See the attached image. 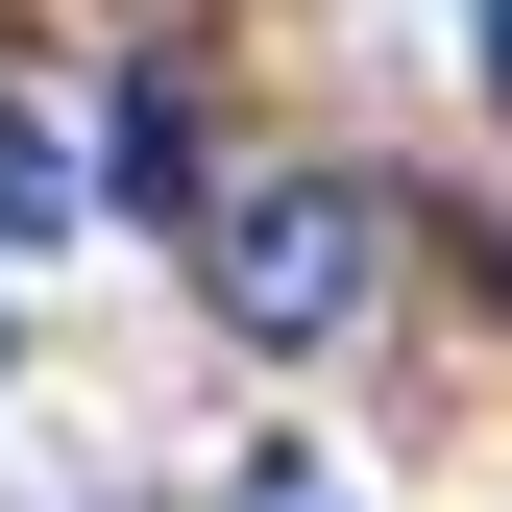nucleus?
Listing matches in <instances>:
<instances>
[{
    "mask_svg": "<svg viewBox=\"0 0 512 512\" xmlns=\"http://www.w3.org/2000/svg\"><path fill=\"white\" fill-rule=\"evenodd\" d=\"M488 98H512V0H488Z\"/></svg>",
    "mask_w": 512,
    "mask_h": 512,
    "instance_id": "20e7f679",
    "label": "nucleus"
},
{
    "mask_svg": "<svg viewBox=\"0 0 512 512\" xmlns=\"http://www.w3.org/2000/svg\"><path fill=\"white\" fill-rule=\"evenodd\" d=\"M196 269H220V317H244V342H342V317H366V196H342V171L220 196V244H196Z\"/></svg>",
    "mask_w": 512,
    "mask_h": 512,
    "instance_id": "f257e3e1",
    "label": "nucleus"
},
{
    "mask_svg": "<svg viewBox=\"0 0 512 512\" xmlns=\"http://www.w3.org/2000/svg\"><path fill=\"white\" fill-rule=\"evenodd\" d=\"M98 171H122V196H147V220H171V196H196V98H171V74H147V98H122V147H98Z\"/></svg>",
    "mask_w": 512,
    "mask_h": 512,
    "instance_id": "f03ea898",
    "label": "nucleus"
},
{
    "mask_svg": "<svg viewBox=\"0 0 512 512\" xmlns=\"http://www.w3.org/2000/svg\"><path fill=\"white\" fill-rule=\"evenodd\" d=\"M0 244H74V147L49 122H0Z\"/></svg>",
    "mask_w": 512,
    "mask_h": 512,
    "instance_id": "7ed1b4c3",
    "label": "nucleus"
}]
</instances>
